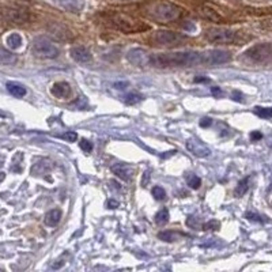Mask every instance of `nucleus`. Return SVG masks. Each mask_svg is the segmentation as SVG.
<instances>
[{"label":"nucleus","mask_w":272,"mask_h":272,"mask_svg":"<svg viewBox=\"0 0 272 272\" xmlns=\"http://www.w3.org/2000/svg\"><path fill=\"white\" fill-rule=\"evenodd\" d=\"M201 64V53L197 52H174L155 53L150 56V65L155 68H174Z\"/></svg>","instance_id":"nucleus-1"},{"label":"nucleus","mask_w":272,"mask_h":272,"mask_svg":"<svg viewBox=\"0 0 272 272\" xmlns=\"http://www.w3.org/2000/svg\"><path fill=\"white\" fill-rule=\"evenodd\" d=\"M148 14L154 21L159 22V23H169V22L177 21L182 14V10L173 3L159 1L148 8Z\"/></svg>","instance_id":"nucleus-2"},{"label":"nucleus","mask_w":272,"mask_h":272,"mask_svg":"<svg viewBox=\"0 0 272 272\" xmlns=\"http://www.w3.org/2000/svg\"><path fill=\"white\" fill-rule=\"evenodd\" d=\"M110 21H112V25L116 29H119V30L124 33H128V34L148 30L147 25L141 23L140 21H136V19H134V18H131L128 15H123V14H116L114 16H112Z\"/></svg>","instance_id":"nucleus-3"},{"label":"nucleus","mask_w":272,"mask_h":272,"mask_svg":"<svg viewBox=\"0 0 272 272\" xmlns=\"http://www.w3.org/2000/svg\"><path fill=\"white\" fill-rule=\"evenodd\" d=\"M33 53L40 59H56L59 56V48L49 41L48 38L40 37L33 43Z\"/></svg>","instance_id":"nucleus-4"},{"label":"nucleus","mask_w":272,"mask_h":272,"mask_svg":"<svg viewBox=\"0 0 272 272\" xmlns=\"http://www.w3.org/2000/svg\"><path fill=\"white\" fill-rule=\"evenodd\" d=\"M246 57L257 64H268L272 61V44H259L249 48L246 52Z\"/></svg>","instance_id":"nucleus-5"},{"label":"nucleus","mask_w":272,"mask_h":272,"mask_svg":"<svg viewBox=\"0 0 272 272\" xmlns=\"http://www.w3.org/2000/svg\"><path fill=\"white\" fill-rule=\"evenodd\" d=\"M231 59V56L226 50H219V49H214V50H207L201 53V64L206 65H219L228 63Z\"/></svg>","instance_id":"nucleus-6"},{"label":"nucleus","mask_w":272,"mask_h":272,"mask_svg":"<svg viewBox=\"0 0 272 272\" xmlns=\"http://www.w3.org/2000/svg\"><path fill=\"white\" fill-rule=\"evenodd\" d=\"M206 38L212 44H230L235 38V33L228 29H208Z\"/></svg>","instance_id":"nucleus-7"},{"label":"nucleus","mask_w":272,"mask_h":272,"mask_svg":"<svg viewBox=\"0 0 272 272\" xmlns=\"http://www.w3.org/2000/svg\"><path fill=\"white\" fill-rule=\"evenodd\" d=\"M154 40L161 45H179L184 40H186V37L169 30H158L154 34Z\"/></svg>","instance_id":"nucleus-8"},{"label":"nucleus","mask_w":272,"mask_h":272,"mask_svg":"<svg viewBox=\"0 0 272 272\" xmlns=\"http://www.w3.org/2000/svg\"><path fill=\"white\" fill-rule=\"evenodd\" d=\"M127 59L136 67H146V65L150 64V56L144 49L140 48L131 49L128 54H127Z\"/></svg>","instance_id":"nucleus-9"},{"label":"nucleus","mask_w":272,"mask_h":272,"mask_svg":"<svg viewBox=\"0 0 272 272\" xmlns=\"http://www.w3.org/2000/svg\"><path fill=\"white\" fill-rule=\"evenodd\" d=\"M186 148H188L193 155H196V157L199 158H206L211 154L210 148H208L203 141L197 140V139H190V140L186 141Z\"/></svg>","instance_id":"nucleus-10"},{"label":"nucleus","mask_w":272,"mask_h":272,"mask_svg":"<svg viewBox=\"0 0 272 272\" xmlns=\"http://www.w3.org/2000/svg\"><path fill=\"white\" fill-rule=\"evenodd\" d=\"M1 12H3V15H4L8 21L14 22V23H25V22L29 19V14H27L26 11L10 8V7L5 8L4 7Z\"/></svg>","instance_id":"nucleus-11"},{"label":"nucleus","mask_w":272,"mask_h":272,"mask_svg":"<svg viewBox=\"0 0 272 272\" xmlns=\"http://www.w3.org/2000/svg\"><path fill=\"white\" fill-rule=\"evenodd\" d=\"M112 172H113L117 177H120L124 181H131L132 177H134V169L128 166V165H124V163H116L112 166Z\"/></svg>","instance_id":"nucleus-12"},{"label":"nucleus","mask_w":272,"mask_h":272,"mask_svg":"<svg viewBox=\"0 0 272 272\" xmlns=\"http://www.w3.org/2000/svg\"><path fill=\"white\" fill-rule=\"evenodd\" d=\"M54 3L71 12H79L85 7L83 0H53Z\"/></svg>","instance_id":"nucleus-13"},{"label":"nucleus","mask_w":272,"mask_h":272,"mask_svg":"<svg viewBox=\"0 0 272 272\" xmlns=\"http://www.w3.org/2000/svg\"><path fill=\"white\" fill-rule=\"evenodd\" d=\"M50 92L56 98H68L71 95V86L67 82H56L50 89Z\"/></svg>","instance_id":"nucleus-14"},{"label":"nucleus","mask_w":272,"mask_h":272,"mask_svg":"<svg viewBox=\"0 0 272 272\" xmlns=\"http://www.w3.org/2000/svg\"><path fill=\"white\" fill-rule=\"evenodd\" d=\"M71 57L79 63H87L91 60V53L89 52V49H86L85 46H74L71 49Z\"/></svg>","instance_id":"nucleus-15"},{"label":"nucleus","mask_w":272,"mask_h":272,"mask_svg":"<svg viewBox=\"0 0 272 272\" xmlns=\"http://www.w3.org/2000/svg\"><path fill=\"white\" fill-rule=\"evenodd\" d=\"M5 87H7V90L10 91V94H12L14 97H25L26 95V89L22 86V85H19V83H15V82H8L7 85H5Z\"/></svg>","instance_id":"nucleus-16"},{"label":"nucleus","mask_w":272,"mask_h":272,"mask_svg":"<svg viewBox=\"0 0 272 272\" xmlns=\"http://www.w3.org/2000/svg\"><path fill=\"white\" fill-rule=\"evenodd\" d=\"M60 219H61V211L57 210V208H54V210H50V211L45 215V223L48 225V226H56L57 223L60 222Z\"/></svg>","instance_id":"nucleus-17"},{"label":"nucleus","mask_w":272,"mask_h":272,"mask_svg":"<svg viewBox=\"0 0 272 272\" xmlns=\"http://www.w3.org/2000/svg\"><path fill=\"white\" fill-rule=\"evenodd\" d=\"M5 44H7V46L10 49H12V50L19 49L22 46V37L18 33H12V34H10L8 37L5 38Z\"/></svg>","instance_id":"nucleus-18"},{"label":"nucleus","mask_w":272,"mask_h":272,"mask_svg":"<svg viewBox=\"0 0 272 272\" xmlns=\"http://www.w3.org/2000/svg\"><path fill=\"white\" fill-rule=\"evenodd\" d=\"M16 63V56L14 53H11L5 49L0 48V64H14Z\"/></svg>","instance_id":"nucleus-19"},{"label":"nucleus","mask_w":272,"mask_h":272,"mask_svg":"<svg viewBox=\"0 0 272 272\" xmlns=\"http://www.w3.org/2000/svg\"><path fill=\"white\" fill-rule=\"evenodd\" d=\"M249 189V179L246 177V179H242L238 182V185L235 186V190H234V195L237 196V197H242V196L248 192Z\"/></svg>","instance_id":"nucleus-20"},{"label":"nucleus","mask_w":272,"mask_h":272,"mask_svg":"<svg viewBox=\"0 0 272 272\" xmlns=\"http://www.w3.org/2000/svg\"><path fill=\"white\" fill-rule=\"evenodd\" d=\"M180 237L179 233H176V231H170V230H166V231H161V233L158 234V238L162 239V241H166V242H174V241H177Z\"/></svg>","instance_id":"nucleus-21"},{"label":"nucleus","mask_w":272,"mask_h":272,"mask_svg":"<svg viewBox=\"0 0 272 272\" xmlns=\"http://www.w3.org/2000/svg\"><path fill=\"white\" fill-rule=\"evenodd\" d=\"M255 114H257L261 119H271L272 117V108H261V106H256L253 109Z\"/></svg>","instance_id":"nucleus-22"},{"label":"nucleus","mask_w":272,"mask_h":272,"mask_svg":"<svg viewBox=\"0 0 272 272\" xmlns=\"http://www.w3.org/2000/svg\"><path fill=\"white\" fill-rule=\"evenodd\" d=\"M168 221H169V211L166 210V208H162V210L155 215V223H157V225H165V223H168Z\"/></svg>","instance_id":"nucleus-23"},{"label":"nucleus","mask_w":272,"mask_h":272,"mask_svg":"<svg viewBox=\"0 0 272 272\" xmlns=\"http://www.w3.org/2000/svg\"><path fill=\"white\" fill-rule=\"evenodd\" d=\"M143 97L140 94H136V92H131V94H127L124 97V102L127 105H135V103L140 102Z\"/></svg>","instance_id":"nucleus-24"},{"label":"nucleus","mask_w":272,"mask_h":272,"mask_svg":"<svg viewBox=\"0 0 272 272\" xmlns=\"http://www.w3.org/2000/svg\"><path fill=\"white\" fill-rule=\"evenodd\" d=\"M186 181H188V185H189L192 189H199V188H200L201 180L200 177H197V176H195V174L189 176V177L186 179Z\"/></svg>","instance_id":"nucleus-25"},{"label":"nucleus","mask_w":272,"mask_h":272,"mask_svg":"<svg viewBox=\"0 0 272 272\" xmlns=\"http://www.w3.org/2000/svg\"><path fill=\"white\" fill-rule=\"evenodd\" d=\"M152 196H154L155 200H165L166 199V192H165L162 186H155V188H152Z\"/></svg>","instance_id":"nucleus-26"},{"label":"nucleus","mask_w":272,"mask_h":272,"mask_svg":"<svg viewBox=\"0 0 272 272\" xmlns=\"http://www.w3.org/2000/svg\"><path fill=\"white\" fill-rule=\"evenodd\" d=\"M201 14H204V16H207L208 19H211V21H214V22H222V18L218 15L217 12H214L212 10L201 11Z\"/></svg>","instance_id":"nucleus-27"},{"label":"nucleus","mask_w":272,"mask_h":272,"mask_svg":"<svg viewBox=\"0 0 272 272\" xmlns=\"http://www.w3.org/2000/svg\"><path fill=\"white\" fill-rule=\"evenodd\" d=\"M79 146L83 151L86 152V154H90L92 151V144L91 141H89L87 139H82L81 143H79Z\"/></svg>","instance_id":"nucleus-28"},{"label":"nucleus","mask_w":272,"mask_h":272,"mask_svg":"<svg viewBox=\"0 0 272 272\" xmlns=\"http://www.w3.org/2000/svg\"><path fill=\"white\" fill-rule=\"evenodd\" d=\"M219 226H221V225H219L218 221H210V222L206 223V225H203L201 228H203V230H218Z\"/></svg>","instance_id":"nucleus-29"},{"label":"nucleus","mask_w":272,"mask_h":272,"mask_svg":"<svg viewBox=\"0 0 272 272\" xmlns=\"http://www.w3.org/2000/svg\"><path fill=\"white\" fill-rule=\"evenodd\" d=\"M61 137L68 141H75L76 139H78V134H76V132H72V131H70V132H65V134H63V135H61Z\"/></svg>","instance_id":"nucleus-30"},{"label":"nucleus","mask_w":272,"mask_h":272,"mask_svg":"<svg viewBox=\"0 0 272 272\" xmlns=\"http://www.w3.org/2000/svg\"><path fill=\"white\" fill-rule=\"evenodd\" d=\"M245 218H248L249 221H257V222H264V221H266V219H263L260 215H257L255 212H246V214H245Z\"/></svg>","instance_id":"nucleus-31"},{"label":"nucleus","mask_w":272,"mask_h":272,"mask_svg":"<svg viewBox=\"0 0 272 272\" xmlns=\"http://www.w3.org/2000/svg\"><path fill=\"white\" fill-rule=\"evenodd\" d=\"M199 124H200V127H203V128H207V127H210V125L212 124V120L210 119V117H203Z\"/></svg>","instance_id":"nucleus-32"},{"label":"nucleus","mask_w":272,"mask_h":272,"mask_svg":"<svg viewBox=\"0 0 272 272\" xmlns=\"http://www.w3.org/2000/svg\"><path fill=\"white\" fill-rule=\"evenodd\" d=\"M211 92L214 97H222L223 95V91L221 90V87H218V86L211 87Z\"/></svg>","instance_id":"nucleus-33"},{"label":"nucleus","mask_w":272,"mask_h":272,"mask_svg":"<svg viewBox=\"0 0 272 272\" xmlns=\"http://www.w3.org/2000/svg\"><path fill=\"white\" fill-rule=\"evenodd\" d=\"M125 87H128V82H117V83H114V89H117V90H123Z\"/></svg>","instance_id":"nucleus-34"},{"label":"nucleus","mask_w":272,"mask_h":272,"mask_svg":"<svg viewBox=\"0 0 272 272\" xmlns=\"http://www.w3.org/2000/svg\"><path fill=\"white\" fill-rule=\"evenodd\" d=\"M233 99L234 101H237V102H244V99H242V94H241L239 91L233 92Z\"/></svg>","instance_id":"nucleus-35"},{"label":"nucleus","mask_w":272,"mask_h":272,"mask_svg":"<svg viewBox=\"0 0 272 272\" xmlns=\"http://www.w3.org/2000/svg\"><path fill=\"white\" fill-rule=\"evenodd\" d=\"M261 137H263V135H261L260 132H257V131H253V132L250 134V139H252V140H259Z\"/></svg>","instance_id":"nucleus-36"},{"label":"nucleus","mask_w":272,"mask_h":272,"mask_svg":"<svg viewBox=\"0 0 272 272\" xmlns=\"http://www.w3.org/2000/svg\"><path fill=\"white\" fill-rule=\"evenodd\" d=\"M147 181H150V172L147 170L144 172V176H143V181H141V185L143 186H147Z\"/></svg>","instance_id":"nucleus-37"},{"label":"nucleus","mask_w":272,"mask_h":272,"mask_svg":"<svg viewBox=\"0 0 272 272\" xmlns=\"http://www.w3.org/2000/svg\"><path fill=\"white\" fill-rule=\"evenodd\" d=\"M184 29L185 30H189V32H195V25H193L192 22H189V23H185Z\"/></svg>","instance_id":"nucleus-38"},{"label":"nucleus","mask_w":272,"mask_h":272,"mask_svg":"<svg viewBox=\"0 0 272 272\" xmlns=\"http://www.w3.org/2000/svg\"><path fill=\"white\" fill-rule=\"evenodd\" d=\"M108 207H109V208H117V207H119V201L109 200L108 201Z\"/></svg>","instance_id":"nucleus-39"},{"label":"nucleus","mask_w":272,"mask_h":272,"mask_svg":"<svg viewBox=\"0 0 272 272\" xmlns=\"http://www.w3.org/2000/svg\"><path fill=\"white\" fill-rule=\"evenodd\" d=\"M195 82H210V79H207V78H196Z\"/></svg>","instance_id":"nucleus-40"},{"label":"nucleus","mask_w":272,"mask_h":272,"mask_svg":"<svg viewBox=\"0 0 272 272\" xmlns=\"http://www.w3.org/2000/svg\"><path fill=\"white\" fill-rule=\"evenodd\" d=\"M0 271H1V268H0Z\"/></svg>","instance_id":"nucleus-41"}]
</instances>
